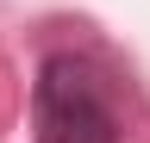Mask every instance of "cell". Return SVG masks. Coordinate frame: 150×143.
<instances>
[{
    "label": "cell",
    "mask_w": 150,
    "mask_h": 143,
    "mask_svg": "<svg viewBox=\"0 0 150 143\" xmlns=\"http://www.w3.org/2000/svg\"><path fill=\"white\" fill-rule=\"evenodd\" d=\"M31 131H38V143H125L106 75L75 50H50L38 62Z\"/></svg>",
    "instance_id": "cell-1"
}]
</instances>
